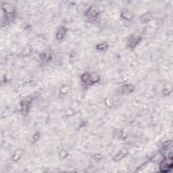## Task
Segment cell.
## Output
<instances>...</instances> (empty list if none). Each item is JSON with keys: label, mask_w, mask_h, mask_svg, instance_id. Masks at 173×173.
Returning <instances> with one entry per match:
<instances>
[{"label": "cell", "mask_w": 173, "mask_h": 173, "mask_svg": "<svg viewBox=\"0 0 173 173\" xmlns=\"http://www.w3.org/2000/svg\"><path fill=\"white\" fill-rule=\"evenodd\" d=\"M172 166V158H170L166 159L163 161L160 164V169L162 172H168L170 169H171Z\"/></svg>", "instance_id": "2"}, {"label": "cell", "mask_w": 173, "mask_h": 173, "mask_svg": "<svg viewBox=\"0 0 173 173\" xmlns=\"http://www.w3.org/2000/svg\"><path fill=\"white\" fill-rule=\"evenodd\" d=\"M81 78H82V81L87 84H93L99 80V77L97 75H93V74H89V73L83 74Z\"/></svg>", "instance_id": "1"}, {"label": "cell", "mask_w": 173, "mask_h": 173, "mask_svg": "<svg viewBox=\"0 0 173 173\" xmlns=\"http://www.w3.org/2000/svg\"><path fill=\"white\" fill-rule=\"evenodd\" d=\"M123 90L125 93H129V92H131V91H133V87L131 85L128 84V85H125V86H123Z\"/></svg>", "instance_id": "6"}, {"label": "cell", "mask_w": 173, "mask_h": 173, "mask_svg": "<svg viewBox=\"0 0 173 173\" xmlns=\"http://www.w3.org/2000/svg\"><path fill=\"white\" fill-rule=\"evenodd\" d=\"M66 33V29L62 27L58 31V32L57 33V35H56V37H57V39H62L63 38L64 36L65 35Z\"/></svg>", "instance_id": "5"}, {"label": "cell", "mask_w": 173, "mask_h": 173, "mask_svg": "<svg viewBox=\"0 0 173 173\" xmlns=\"http://www.w3.org/2000/svg\"><path fill=\"white\" fill-rule=\"evenodd\" d=\"M140 37H136V36H134L132 38L129 40V47H134L136 46V45L140 41Z\"/></svg>", "instance_id": "3"}, {"label": "cell", "mask_w": 173, "mask_h": 173, "mask_svg": "<svg viewBox=\"0 0 173 173\" xmlns=\"http://www.w3.org/2000/svg\"><path fill=\"white\" fill-rule=\"evenodd\" d=\"M107 47H108V45L105 44V43H103V44H100V45H97V48L98 49H99V50L106 49Z\"/></svg>", "instance_id": "7"}, {"label": "cell", "mask_w": 173, "mask_h": 173, "mask_svg": "<svg viewBox=\"0 0 173 173\" xmlns=\"http://www.w3.org/2000/svg\"><path fill=\"white\" fill-rule=\"evenodd\" d=\"M98 14V10L95 8V7L91 8L89 10L87 11V15L89 16H95Z\"/></svg>", "instance_id": "4"}]
</instances>
